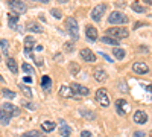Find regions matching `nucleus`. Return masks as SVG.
<instances>
[{
	"mask_svg": "<svg viewBox=\"0 0 152 137\" xmlns=\"http://www.w3.org/2000/svg\"><path fill=\"white\" fill-rule=\"evenodd\" d=\"M18 114H20V110L15 105L9 104V102H5L2 107H0V122H2L3 127L9 125L12 116H18Z\"/></svg>",
	"mask_w": 152,
	"mask_h": 137,
	"instance_id": "obj_1",
	"label": "nucleus"
},
{
	"mask_svg": "<svg viewBox=\"0 0 152 137\" xmlns=\"http://www.w3.org/2000/svg\"><path fill=\"white\" fill-rule=\"evenodd\" d=\"M66 29L69 32V35L72 37L73 40H79V26H78V21H76L73 17H69L66 21Z\"/></svg>",
	"mask_w": 152,
	"mask_h": 137,
	"instance_id": "obj_2",
	"label": "nucleus"
},
{
	"mask_svg": "<svg viewBox=\"0 0 152 137\" xmlns=\"http://www.w3.org/2000/svg\"><path fill=\"white\" fill-rule=\"evenodd\" d=\"M108 21L111 24H116V26H117V24L128 23V17H126L125 14H122V12H119V11H114V12H111V14H110Z\"/></svg>",
	"mask_w": 152,
	"mask_h": 137,
	"instance_id": "obj_3",
	"label": "nucleus"
},
{
	"mask_svg": "<svg viewBox=\"0 0 152 137\" xmlns=\"http://www.w3.org/2000/svg\"><path fill=\"white\" fill-rule=\"evenodd\" d=\"M108 37H113V38H116V40H120V38H126L128 37V29H125V28H110L107 31Z\"/></svg>",
	"mask_w": 152,
	"mask_h": 137,
	"instance_id": "obj_4",
	"label": "nucleus"
},
{
	"mask_svg": "<svg viewBox=\"0 0 152 137\" xmlns=\"http://www.w3.org/2000/svg\"><path fill=\"white\" fill-rule=\"evenodd\" d=\"M6 3H8V6L14 11V12H17V14H23V12H26V5L23 3V0H6Z\"/></svg>",
	"mask_w": 152,
	"mask_h": 137,
	"instance_id": "obj_5",
	"label": "nucleus"
},
{
	"mask_svg": "<svg viewBox=\"0 0 152 137\" xmlns=\"http://www.w3.org/2000/svg\"><path fill=\"white\" fill-rule=\"evenodd\" d=\"M96 101L99 102L100 107H104V108H107L110 105V97H108V93H107L105 89H99L96 92Z\"/></svg>",
	"mask_w": 152,
	"mask_h": 137,
	"instance_id": "obj_6",
	"label": "nucleus"
},
{
	"mask_svg": "<svg viewBox=\"0 0 152 137\" xmlns=\"http://www.w3.org/2000/svg\"><path fill=\"white\" fill-rule=\"evenodd\" d=\"M105 11H107V5H97L93 11H91V20L94 21H100L105 14Z\"/></svg>",
	"mask_w": 152,
	"mask_h": 137,
	"instance_id": "obj_7",
	"label": "nucleus"
},
{
	"mask_svg": "<svg viewBox=\"0 0 152 137\" xmlns=\"http://www.w3.org/2000/svg\"><path fill=\"white\" fill-rule=\"evenodd\" d=\"M116 110L120 116H125V114H128V111H129V104L126 102L125 99H117L116 101Z\"/></svg>",
	"mask_w": 152,
	"mask_h": 137,
	"instance_id": "obj_8",
	"label": "nucleus"
},
{
	"mask_svg": "<svg viewBox=\"0 0 152 137\" xmlns=\"http://www.w3.org/2000/svg\"><path fill=\"white\" fill-rule=\"evenodd\" d=\"M70 89H72L73 93H76V96H88L90 95V90H88L87 87H84L81 84H76V82H73L70 85Z\"/></svg>",
	"mask_w": 152,
	"mask_h": 137,
	"instance_id": "obj_9",
	"label": "nucleus"
},
{
	"mask_svg": "<svg viewBox=\"0 0 152 137\" xmlns=\"http://www.w3.org/2000/svg\"><path fill=\"white\" fill-rule=\"evenodd\" d=\"M132 72L137 75H146L149 73V67L146 63H142V61H137V63L132 64Z\"/></svg>",
	"mask_w": 152,
	"mask_h": 137,
	"instance_id": "obj_10",
	"label": "nucleus"
},
{
	"mask_svg": "<svg viewBox=\"0 0 152 137\" xmlns=\"http://www.w3.org/2000/svg\"><path fill=\"white\" fill-rule=\"evenodd\" d=\"M79 55H81V58L85 61V63H94L96 61V55L90 51V49H82V51L79 52Z\"/></svg>",
	"mask_w": 152,
	"mask_h": 137,
	"instance_id": "obj_11",
	"label": "nucleus"
},
{
	"mask_svg": "<svg viewBox=\"0 0 152 137\" xmlns=\"http://www.w3.org/2000/svg\"><path fill=\"white\" fill-rule=\"evenodd\" d=\"M134 122L137 123V125H145V123L148 122V114L142 110H137L134 113Z\"/></svg>",
	"mask_w": 152,
	"mask_h": 137,
	"instance_id": "obj_12",
	"label": "nucleus"
},
{
	"mask_svg": "<svg viewBox=\"0 0 152 137\" xmlns=\"http://www.w3.org/2000/svg\"><path fill=\"white\" fill-rule=\"evenodd\" d=\"M93 76H94V79H96L97 82H104V81H107V79H108V75H107V72H105L104 69H100V67L94 69V72H93Z\"/></svg>",
	"mask_w": 152,
	"mask_h": 137,
	"instance_id": "obj_13",
	"label": "nucleus"
},
{
	"mask_svg": "<svg viewBox=\"0 0 152 137\" xmlns=\"http://www.w3.org/2000/svg\"><path fill=\"white\" fill-rule=\"evenodd\" d=\"M85 35H87V38H88V41H96L97 40V29L94 28V26H88L85 28Z\"/></svg>",
	"mask_w": 152,
	"mask_h": 137,
	"instance_id": "obj_14",
	"label": "nucleus"
},
{
	"mask_svg": "<svg viewBox=\"0 0 152 137\" xmlns=\"http://www.w3.org/2000/svg\"><path fill=\"white\" fill-rule=\"evenodd\" d=\"M34 44H35V40L32 38V37H26V38H24V53H26L28 56L31 55V51H32Z\"/></svg>",
	"mask_w": 152,
	"mask_h": 137,
	"instance_id": "obj_15",
	"label": "nucleus"
},
{
	"mask_svg": "<svg viewBox=\"0 0 152 137\" xmlns=\"http://www.w3.org/2000/svg\"><path fill=\"white\" fill-rule=\"evenodd\" d=\"M26 29H28L29 32H35V34H41V32H43V28H41L37 21H29V23L26 24Z\"/></svg>",
	"mask_w": 152,
	"mask_h": 137,
	"instance_id": "obj_16",
	"label": "nucleus"
},
{
	"mask_svg": "<svg viewBox=\"0 0 152 137\" xmlns=\"http://www.w3.org/2000/svg\"><path fill=\"white\" fill-rule=\"evenodd\" d=\"M59 93H61V96H64V97H75V99H78V97H79V96L73 95L72 89H70V87H66V85H62L61 89H59Z\"/></svg>",
	"mask_w": 152,
	"mask_h": 137,
	"instance_id": "obj_17",
	"label": "nucleus"
},
{
	"mask_svg": "<svg viewBox=\"0 0 152 137\" xmlns=\"http://www.w3.org/2000/svg\"><path fill=\"white\" fill-rule=\"evenodd\" d=\"M59 134H61L62 137H69V136L72 134V130H70V127H69V125H66V122H64V120H61Z\"/></svg>",
	"mask_w": 152,
	"mask_h": 137,
	"instance_id": "obj_18",
	"label": "nucleus"
},
{
	"mask_svg": "<svg viewBox=\"0 0 152 137\" xmlns=\"http://www.w3.org/2000/svg\"><path fill=\"white\" fill-rule=\"evenodd\" d=\"M6 66H8V69L12 72V73H17L18 72V66H17V63H15V59L14 58H6Z\"/></svg>",
	"mask_w": 152,
	"mask_h": 137,
	"instance_id": "obj_19",
	"label": "nucleus"
},
{
	"mask_svg": "<svg viewBox=\"0 0 152 137\" xmlns=\"http://www.w3.org/2000/svg\"><path fill=\"white\" fill-rule=\"evenodd\" d=\"M8 23H9L11 28H14L15 24L18 23V14L17 12H9L8 14Z\"/></svg>",
	"mask_w": 152,
	"mask_h": 137,
	"instance_id": "obj_20",
	"label": "nucleus"
},
{
	"mask_svg": "<svg viewBox=\"0 0 152 137\" xmlns=\"http://www.w3.org/2000/svg\"><path fill=\"white\" fill-rule=\"evenodd\" d=\"M50 85H52V79H50V76H43L41 78V89L49 92L50 90Z\"/></svg>",
	"mask_w": 152,
	"mask_h": 137,
	"instance_id": "obj_21",
	"label": "nucleus"
},
{
	"mask_svg": "<svg viewBox=\"0 0 152 137\" xmlns=\"http://www.w3.org/2000/svg\"><path fill=\"white\" fill-rule=\"evenodd\" d=\"M102 43L104 44H108V46H116L117 47V44H119V41L116 40V38H113V37H102Z\"/></svg>",
	"mask_w": 152,
	"mask_h": 137,
	"instance_id": "obj_22",
	"label": "nucleus"
},
{
	"mask_svg": "<svg viewBox=\"0 0 152 137\" xmlns=\"http://www.w3.org/2000/svg\"><path fill=\"white\" fill-rule=\"evenodd\" d=\"M79 114H81L82 117L88 119V120H93V119H96V114L93 113V111H88V110H79Z\"/></svg>",
	"mask_w": 152,
	"mask_h": 137,
	"instance_id": "obj_23",
	"label": "nucleus"
},
{
	"mask_svg": "<svg viewBox=\"0 0 152 137\" xmlns=\"http://www.w3.org/2000/svg\"><path fill=\"white\" fill-rule=\"evenodd\" d=\"M113 55L116 56L117 59H123L125 58V51H123V49H120V47H114L113 49Z\"/></svg>",
	"mask_w": 152,
	"mask_h": 137,
	"instance_id": "obj_24",
	"label": "nucleus"
},
{
	"mask_svg": "<svg viewBox=\"0 0 152 137\" xmlns=\"http://www.w3.org/2000/svg\"><path fill=\"white\" fill-rule=\"evenodd\" d=\"M41 128H43L46 133H50V131L55 130V123H53V122H43V123H41Z\"/></svg>",
	"mask_w": 152,
	"mask_h": 137,
	"instance_id": "obj_25",
	"label": "nucleus"
},
{
	"mask_svg": "<svg viewBox=\"0 0 152 137\" xmlns=\"http://www.w3.org/2000/svg\"><path fill=\"white\" fill-rule=\"evenodd\" d=\"M131 8H132L134 12H140V14H145V12H146V9H145L140 3H138V2H134V3L131 5Z\"/></svg>",
	"mask_w": 152,
	"mask_h": 137,
	"instance_id": "obj_26",
	"label": "nucleus"
},
{
	"mask_svg": "<svg viewBox=\"0 0 152 137\" xmlns=\"http://www.w3.org/2000/svg\"><path fill=\"white\" fill-rule=\"evenodd\" d=\"M20 137H41V134H40V131H35V130H32V131H28V133L21 134Z\"/></svg>",
	"mask_w": 152,
	"mask_h": 137,
	"instance_id": "obj_27",
	"label": "nucleus"
},
{
	"mask_svg": "<svg viewBox=\"0 0 152 137\" xmlns=\"http://www.w3.org/2000/svg\"><path fill=\"white\" fill-rule=\"evenodd\" d=\"M0 47H2L3 53L8 56V52H9V46H8V41H6V40H0Z\"/></svg>",
	"mask_w": 152,
	"mask_h": 137,
	"instance_id": "obj_28",
	"label": "nucleus"
},
{
	"mask_svg": "<svg viewBox=\"0 0 152 137\" xmlns=\"http://www.w3.org/2000/svg\"><path fill=\"white\" fill-rule=\"evenodd\" d=\"M2 93H3V96L8 97V99H14V97H15V93L12 92V90H8V89H5Z\"/></svg>",
	"mask_w": 152,
	"mask_h": 137,
	"instance_id": "obj_29",
	"label": "nucleus"
},
{
	"mask_svg": "<svg viewBox=\"0 0 152 137\" xmlns=\"http://www.w3.org/2000/svg\"><path fill=\"white\" fill-rule=\"evenodd\" d=\"M20 90L26 95V96H31L32 97V90L29 89V87H26V85H20Z\"/></svg>",
	"mask_w": 152,
	"mask_h": 137,
	"instance_id": "obj_30",
	"label": "nucleus"
},
{
	"mask_svg": "<svg viewBox=\"0 0 152 137\" xmlns=\"http://www.w3.org/2000/svg\"><path fill=\"white\" fill-rule=\"evenodd\" d=\"M50 12H52V15L55 17V18H62V12L59 11V9H52V11H50Z\"/></svg>",
	"mask_w": 152,
	"mask_h": 137,
	"instance_id": "obj_31",
	"label": "nucleus"
},
{
	"mask_svg": "<svg viewBox=\"0 0 152 137\" xmlns=\"http://www.w3.org/2000/svg\"><path fill=\"white\" fill-rule=\"evenodd\" d=\"M21 69H23L24 72H26V73H32V66H29L28 63H24V64L21 66Z\"/></svg>",
	"mask_w": 152,
	"mask_h": 137,
	"instance_id": "obj_32",
	"label": "nucleus"
},
{
	"mask_svg": "<svg viewBox=\"0 0 152 137\" xmlns=\"http://www.w3.org/2000/svg\"><path fill=\"white\" fill-rule=\"evenodd\" d=\"M64 49H66V52H73V43H66Z\"/></svg>",
	"mask_w": 152,
	"mask_h": 137,
	"instance_id": "obj_33",
	"label": "nucleus"
},
{
	"mask_svg": "<svg viewBox=\"0 0 152 137\" xmlns=\"http://www.w3.org/2000/svg\"><path fill=\"white\" fill-rule=\"evenodd\" d=\"M132 137H146V134H145L143 131H135Z\"/></svg>",
	"mask_w": 152,
	"mask_h": 137,
	"instance_id": "obj_34",
	"label": "nucleus"
},
{
	"mask_svg": "<svg viewBox=\"0 0 152 137\" xmlns=\"http://www.w3.org/2000/svg\"><path fill=\"white\" fill-rule=\"evenodd\" d=\"M24 107H26L28 110H35L37 107L34 105V104H31V102H26V104H24Z\"/></svg>",
	"mask_w": 152,
	"mask_h": 137,
	"instance_id": "obj_35",
	"label": "nucleus"
},
{
	"mask_svg": "<svg viewBox=\"0 0 152 137\" xmlns=\"http://www.w3.org/2000/svg\"><path fill=\"white\" fill-rule=\"evenodd\" d=\"M100 56H104V58H105V59L108 61V63H113V58H110V56H108L107 53H102V52H100Z\"/></svg>",
	"mask_w": 152,
	"mask_h": 137,
	"instance_id": "obj_36",
	"label": "nucleus"
},
{
	"mask_svg": "<svg viewBox=\"0 0 152 137\" xmlns=\"http://www.w3.org/2000/svg\"><path fill=\"white\" fill-rule=\"evenodd\" d=\"M23 81L26 82V84H32V76H24Z\"/></svg>",
	"mask_w": 152,
	"mask_h": 137,
	"instance_id": "obj_37",
	"label": "nucleus"
},
{
	"mask_svg": "<svg viewBox=\"0 0 152 137\" xmlns=\"http://www.w3.org/2000/svg\"><path fill=\"white\" fill-rule=\"evenodd\" d=\"M81 137H91V133L90 131H82L81 133Z\"/></svg>",
	"mask_w": 152,
	"mask_h": 137,
	"instance_id": "obj_38",
	"label": "nucleus"
},
{
	"mask_svg": "<svg viewBox=\"0 0 152 137\" xmlns=\"http://www.w3.org/2000/svg\"><path fill=\"white\" fill-rule=\"evenodd\" d=\"M146 90H148L149 93H152V84H151V85H146Z\"/></svg>",
	"mask_w": 152,
	"mask_h": 137,
	"instance_id": "obj_39",
	"label": "nucleus"
},
{
	"mask_svg": "<svg viewBox=\"0 0 152 137\" xmlns=\"http://www.w3.org/2000/svg\"><path fill=\"white\" fill-rule=\"evenodd\" d=\"M37 2H40V3H49L50 0H37Z\"/></svg>",
	"mask_w": 152,
	"mask_h": 137,
	"instance_id": "obj_40",
	"label": "nucleus"
},
{
	"mask_svg": "<svg viewBox=\"0 0 152 137\" xmlns=\"http://www.w3.org/2000/svg\"><path fill=\"white\" fill-rule=\"evenodd\" d=\"M145 3H148V5H152V0H143Z\"/></svg>",
	"mask_w": 152,
	"mask_h": 137,
	"instance_id": "obj_41",
	"label": "nucleus"
},
{
	"mask_svg": "<svg viewBox=\"0 0 152 137\" xmlns=\"http://www.w3.org/2000/svg\"><path fill=\"white\" fill-rule=\"evenodd\" d=\"M58 2H61V3H66V2H69V0H58Z\"/></svg>",
	"mask_w": 152,
	"mask_h": 137,
	"instance_id": "obj_42",
	"label": "nucleus"
},
{
	"mask_svg": "<svg viewBox=\"0 0 152 137\" xmlns=\"http://www.w3.org/2000/svg\"><path fill=\"white\" fill-rule=\"evenodd\" d=\"M0 82H3V76H2V75H0Z\"/></svg>",
	"mask_w": 152,
	"mask_h": 137,
	"instance_id": "obj_43",
	"label": "nucleus"
},
{
	"mask_svg": "<svg viewBox=\"0 0 152 137\" xmlns=\"http://www.w3.org/2000/svg\"><path fill=\"white\" fill-rule=\"evenodd\" d=\"M149 136H151V137H152V130H151V133H149Z\"/></svg>",
	"mask_w": 152,
	"mask_h": 137,
	"instance_id": "obj_44",
	"label": "nucleus"
}]
</instances>
